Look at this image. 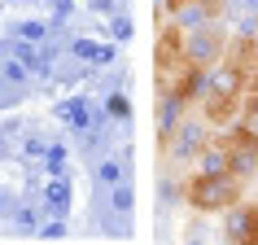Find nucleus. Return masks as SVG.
<instances>
[{
	"label": "nucleus",
	"instance_id": "1",
	"mask_svg": "<svg viewBox=\"0 0 258 245\" xmlns=\"http://www.w3.org/2000/svg\"><path fill=\"white\" fill-rule=\"evenodd\" d=\"M184 197H188L192 210L202 215H219V210H236V202L245 197V175L228 171V166H206L184 184Z\"/></svg>",
	"mask_w": 258,
	"mask_h": 245
},
{
	"label": "nucleus",
	"instance_id": "2",
	"mask_svg": "<svg viewBox=\"0 0 258 245\" xmlns=\"http://www.w3.org/2000/svg\"><path fill=\"white\" fill-rule=\"evenodd\" d=\"M206 166H228L236 175H254L258 171V132L254 122H232L228 132L206 149Z\"/></svg>",
	"mask_w": 258,
	"mask_h": 245
},
{
	"label": "nucleus",
	"instance_id": "3",
	"mask_svg": "<svg viewBox=\"0 0 258 245\" xmlns=\"http://www.w3.org/2000/svg\"><path fill=\"white\" fill-rule=\"evenodd\" d=\"M223 53H228V40L219 35V27H202L188 35V62L202 70H215L219 62H223Z\"/></svg>",
	"mask_w": 258,
	"mask_h": 245
},
{
	"label": "nucleus",
	"instance_id": "4",
	"mask_svg": "<svg viewBox=\"0 0 258 245\" xmlns=\"http://www.w3.org/2000/svg\"><path fill=\"white\" fill-rule=\"evenodd\" d=\"M228 236L232 241H254L258 245V210L254 206H245V210H236L228 219Z\"/></svg>",
	"mask_w": 258,
	"mask_h": 245
},
{
	"label": "nucleus",
	"instance_id": "5",
	"mask_svg": "<svg viewBox=\"0 0 258 245\" xmlns=\"http://www.w3.org/2000/svg\"><path fill=\"white\" fill-rule=\"evenodd\" d=\"M105 109H109V118H127V96H109Z\"/></svg>",
	"mask_w": 258,
	"mask_h": 245
},
{
	"label": "nucleus",
	"instance_id": "6",
	"mask_svg": "<svg viewBox=\"0 0 258 245\" xmlns=\"http://www.w3.org/2000/svg\"><path fill=\"white\" fill-rule=\"evenodd\" d=\"M14 83H9V79H5V70H0V105H9V101H14Z\"/></svg>",
	"mask_w": 258,
	"mask_h": 245
},
{
	"label": "nucleus",
	"instance_id": "7",
	"mask_svg": "<svg viewBox=\"0 0 258 245\" xmlns=\"http://www.w3.org/2000/svg\"><path fill=\"white\" fill-rule=\"evenodd\" d=\"M188 5H197V0H162L166 14H179V9H188Z\"/></svg>",
	"mask_w": 258,
	"mask_h": 245
},
{
	"label": "nucleus",
	"instance_id": "8",
	"mask_svg": "<svg viewBox=\"0 0 258 245\" xmlns=\"http://www.w3.org/2000/svg\"><path fill=\"white\" fill-rule=\"evenodd\" d=\"M254 210H258V206H254Z\"/></svg>",
	"mask_w": 258,
	"mask_h": 245
}]
</instances>
